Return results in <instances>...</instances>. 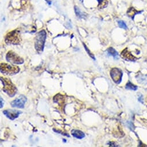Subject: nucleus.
<instances>
[{"mask_svg": "<svg viewBox=\"0 0 147 147\" xmlns=\"http://www.w3.org/2000/svg\"><path fill=\"white\" fill-rule=\"evenodd\" d=\"M1 81L3 84V91L10 97H13L18 92V89L9 79L1 77Z\"/></svg>", "mask_w": 147, "mask_h": 147, "instance_id": "nucleus-1", "label": "nucleus"}, {"mask_svg": "<svg viewBox=\"0 0 147 147\" xmlns=\"http://www.w3.org/2000/svg\"><path fill=\"white\" fill-rule=\"evenodd\" d=\"M46 35V32L43 30L38 32L36 35L35 39V48L39 53L42 52L44 50Z\"/></svg>", "mask_w": 147, "mask_h": 147, "instance_id": "nucleus-2", "label": "nucleus"}, {"mask_svg": "<svg viewBox=\"0 0 147 147\" xmlns=\"http://www.w3.org/2000/svg\"><path fill=\"white\" fill-rule=\"evenodd\" d=\"M5 41L7 44L19 45L22 41L19 31L16 30L7 34L5 38Z\"/></svg>", "mask_w": 147, "mask_h": 147, "instance_id": "nucleus-3", "label": "nucleus"}, {"mask_svg": "<svg viewBox=\"0 0 147 147\" xmlns=\"http://www.w3.org/2000/svg\"><path fill=\"white\" fill-rule=\"evenodd\" d=\"M0 70L3 74L7 75H14L20 71V68L18 66L11 65L5 63H1Z\"/></svg>", "mask_w": 147, "mask_h": 147, "instance_id": "nucleus-4", "label": "nucleus"}, {"mask_svg": "<svg viewBox=\"0 0 147 147\" xmlns=\"http://www.w3.org/2000/svg\"><path fill=\"white\" fill-rule=\"evenodd\" d=\"M6 59L12 63L20 65L24 63V59L12 51H9L7 54Z\"/></svg>", "mask_w": 147, "mask_h": 147, "instance_id": "nucleus-5", "label": "nucleus"}, {"mask_svg": "<svg viewBox=\"0 0 147 147\" xmlns=\"http://www.w3.org/2000/svg\"><path fill=\"white\" fill-rule=\"evenodd\" d=\"M122 75V71L118 68H113L110 71V76L114 82L116 84H119L121 83Z\"/></svg>", "mask_w": 147, "mask_h": 147, "instance_id": "nucleus-6", "label": "nucleus"}, {"mask_svg": "<svg viewBox=\"0 0 147 147\" xmlns=\"http://www.w3.org/2000/svg\"><path fill=\"white\" fill-rule=\"evenodd\" d=\"M27 98L24 95H20L11 103V105L13 107L23 109L27 102Z\"/></svg>", "mask_w": 147, "mask_h": 147, "instance_id": "nucleus-7", "label": "nucleus"}, {"mask_svg": "<svg viewBox=\"0 0 147 147\" xmlns=\"http://www.w3.org/2000/svg\"><path fill=\"white\" fill-rule=\"evenodd\" d=\"M22 113V111L16 110H11V109H8V110H5L3 111V114L6 115L7 118H8L9 119L13 121L16 118H18L19 115Z\"/></svg>", "mask_w": 147, "mask_h": 147, "instance_id": "nucleus-8", "label": "nucleus"}, {"mask_svg": "<svg viewBox=\"0 0 147 147\" xmlns=\"http://www.w3.org/2000/svg\"><path fill=\"white\" fill-rule=\"evenodd\" d=\"M121 57L127 61H135L137 59V58L135 57L134 55H133L130 51H128L127 49L126 48L125 50H123L121 54Z\"/></svg>", "mask_w": 147, "mask_h": 147, "instance_id": "nucleus-9", "label": "nucleus"}, {"mask_svg": "<svg viewBox=\"0 0 147 147\" xmlns=\"http://www.w3.org/2000/svg\"><path fill=\"white\" fill-rule=\"evenodd\" d=\"M71 133L73 137L78 139H83L85 137V134L84 132L80 130H76V129H73L71 130Z\"/></svg>", "mask_w": 147, "mask_h": 147, "instance_id": "nucleus-10", "label": "nucleus"}, {"mask_svg": "<svg viewBox=\"0 0 147 147\" xmlns=\"http://www.w3.org/2000/svg\"><path fill=\"white\" fill-rule=\"evenodd\" d=\"M141 12V11H138L137 10L135 9L133 7H130L128 9V10L127 11V14L130 18H131L132 19H133L134 17L136 15H137L138 13H140Z\"/></svg>", "mask_w": 147, "mask_h": 147, "instance_id": "nucleus-11", "label": "nucleus"}, {"mask_svg": "<svg viewBox=\"0 0 147 147\" xmlns=\"http://www.w3.org/2000/svg\"><path fill=\"white\" fill-rule=\"evenodd\" d=\"M137 81L141 84H147V76L142 74L138 75L136 76Z\"/></svg>", "mask_w": 147, "mask_h": 147, "instance_id": "nucleus-12", "label": "nucleus"}, {"mask_svg": "<svg viewBox=\"0 0 147 147\" xmlns=\"http://www.w3.org/2000/svg\"><path fill=\"white\" fill-rule=\"evenodd\" d=\"M107 53L109 55H111L115 59H117L118 57V53L113 47H110L107 50Z\"/></svg>", "mask_w": 147, "mask_h": 147, "instance_id": "nucleus-13", "label": "nucleus"}, {"mask_svg": "<svg viewBox=\"0 0 147 147\" xmlns=\"http://www.w3.org/2000/svg\"><path fill=\"white\" fill-rule=\"evenodd\" d=\"M53 100L55 103H58V105H61L64 103V98L62 95L61 94H57L56 96L54 97Z\"/></svg>", "mask_w": 147, "mask_h": 147, "instance_id": "nucleus-14", "label": "nucleus"}, {"mask_svg": "<svg viewBox=\"0 0 147 147\" xmlns=\"http://www.w3.org/2000/svg\"><path fill=\"white\" fill-rule=\"evenodd\" d=\"M75 11L76 16L80 19H86V14L82 12L80 9L76 6L75 7Z\"/></svg>", "mask_w": 147, "mask_h": 147, "instance_id": "nucleus-15", "label": "nucleus"}, {"mask_svg": "<svg viewBox=\"0 0 147 147\" xmlns=\"http://www.w3.org/2000/svg\"><path fill=\"white\" fill-rule=\"evenodd\" d=\"M125 88L127 90H136L137 89V87L134 84H133L130 82H128L125 86Z\"/></svg>", "mask_w": 147, "mask_h": 147, "instance_id": "nucleus-16", "label": "nucleus"}, {"mask_svg": "<svg viewBox=\"0 0 147 147\" xmlns=\"http://www.w3.org/2000/svg\"><path fill=\"white\" fill-rule=\"evenodd\" d=\"M107 5H108V1L107 0H103V1H102L100 3H99L98 8L99 9H103L105 7H106Z\"/></svg>", "mask_w": 147, "mask_h": 147, "instance_id": "nucleus-17", "label": "nucleus"}, {"mask_svg": "<svg viewBox=\"0 0 147 147\" xmlns=\"http://www.w3.org/2000/svg\"><path fill=\"white\" fill-rule=\"evenodd\" d=\"M118 26L120 28H123V29H125V30L127 29V27L126 24H125V23L124 22H123L122 20H120V21H118Z\"/></svg>", "mask_w": 147, "mask_h": 147, "instance_id": "nucleus-18", "label": "nucleus"}, {"mask_svg": "<svg viewBox=\"0 0 147 147\" xmlns=\"http://www.w3.org/2000/svg\"><path fill=\"white\" fill-rule=\"evenodd\" d=\"M83 45H84V48H85V49H86V50L87 51V52L88 53V54H89V55H90V57H91L92 59H94V60H95L96 59H95V57H94V54L90 51V50L88 49V47H87V46L83 43Z\"/></svg>", "mask_w": 147, "mask_h": 147, "instance_id": "nucleus-19", "label": "nucleus"}, {"mask_svg": "<svg viewBox=\"0 0 147 147\" xmlns=\"http://www.w3.org/2000/svg\"><path fill=\"white\" fill-rule=\"evenodd\" d=\"M54 130V131H55V132H56V133H59V134H61L62 135H64V136H67V137H69V135H68L67 133H63V132H62V131H61L60 130H56V129H53Z\"/></svg>", "mask_w": 147, "mask_h": 147, "instance_id": "nucleus-20", "label": "nucleus"}, {"mask_svg": "<svg viewBox=\"0 0 147 147\" xmlns=\"http://www.w3.org/2000/svg\"><path fill=\"white\" fill-rule=\"evenodd\" d=\"M0 99H1V108H3V98L1 97V98H0Z\"/></svg>", "mask_w": 147, "mask_h": 147, "instance_id": "nucleus-21", "label": "nucleus"}, {"mask_svg": "<svg viewBox=\"0 0 147 147\" xmlns=\"http://www.w3.org/2000/svg\"><path fill=\"white\" fill-rule=\"evenodd\" d=\"M138 100L141 102V103H142V96L141 95H140V96L139 97V98H138Z\"/></svg>", "mask_w": 147, "mask_h": 147, "instance_id": "nucleus-22", "label": "nucleus"}, {"mask_svg": "<svg viewBox=\"0 0 147 147\" xmlns=\"http://www.w3.org/2000/svg\"><path fill=\"white\" fill-rule=\"evenodd\" d=\"M97 1H98V3H100L102 1H103V0H97Z\"/></svg>", "mask_w": 147, "mask_h": 147, "instance_id": "nucleus-23", "label": "nucleus"}, {"mask_svg": "<svg viewBox=\"0 0 147 147\" xmlns=\"http://www.w3.org/2000/svg\"><path fill=\"white\" fill-rule=\"evenodd\" d=\"M63 141H64L65 142H66V140H63Z\"/></svg>", "mask_w": 147, "mask_h": 147, "instance_id": "nucleus-24", "label": "nucleus"}, {"mask_svg": "<svg viewBox=\"0 0 147 147\" xmlns=\"http://www.w3.org/2000/svg\"><path fill=\"white\" fill-rule=\"evenodd\" d=\"M146 62H147V58H146Z\"/></svg>", "mask_w": 147, "mask_h": 147, "instance_id": "nucleus-25", "label": "nucleus"}, {"mask_svg": "<svg viewBox=\"0 0 147 147\" xmlns=\"http://www.w3.org/2000/svg\"><path fill=\"white\" fill-rule=\"evenodd\" d=\"M80 1H83V0H80Z\"/></svg>", "mask_w": 147, "mask_h": 147, "instance_id": "nucleus-26", "label": "nucleus"}]
</instances>
